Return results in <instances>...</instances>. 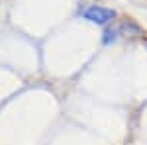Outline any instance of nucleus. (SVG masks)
I'll use <instances>...</instances> for the list:
<instances>
[{
  "mask_svg": "<svg viewBox=\"0 0 147 145\" xmlns=\"http://www.w3.org/2000/svg\"><path fill=\"white\" fill-rule=\"evenodd\" d=\"M80 16L84 18V20H88V22L96 24V26H106V24L114 22L116 18H118V12L112 10V8H104V6H88V8H84V10L80 12Z\"/></svg>",
  "mask_w": 147,
  "mask_h": 145,
  "instance_id": "1",
  "label": "nucleus"
}]
</instances>
